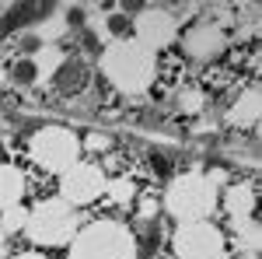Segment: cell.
I'll return each mask as SVG.
<instances>
[{"label": "cell", "instance_id": "1", "mask_svg": "<svg viewBox=\"0 0 262 259\" xmlns=\"http://www.w3.org/2000/svg\"><path fill=\"white\" fill-rule=\"evenodd\" d=\"M101 70H105V77L112 81L119 91L140 95V91L150 88L158 60H154L150 49H143L137 39H129V42H116V46H108L101 53Z\"/></svg>", "mask_w": 262, "mask_h": 259}, {"label": "cell", "instance_id": "2", "mask_svg": "<svg viewBox=\"0 0 262 259\" xmlns=\"http://www.w3.org/2000/svg\"><path fill=\"white\" fill-rule=\"evenodd\" d=\"M70 259H137V238L116 221H95L74 235Z\"/></svg>", "mask_w": 262, "mask_h": 259}, {"label": "cell", "instance_id": "3", "mask_svg": "<svg viewBox=\"0 0 262 259\" xmlns=\"http://www.w3.org/2000/svg\"><path fill=\"white\" fill-rule=\"evenodd\" d=\"M168 214H175L182 224L206 221L217 207V182L206 175H179L168 186Z\"/></svg>", "mask_w": 262, "mask_h": 259}, {"label": "cell", "instance_id": "4", "mask_svg": "<svg viewBox=\"0 0 262 259\" xmlns=\"http://www.w3.org/2000/svg\"><path fill=\"white\" fill-rule=\"evenodd\" d=\"M25 231L39 245H67L77 231V214L67 200H46L28 214Z\"/></svg>", "mask_w": 262, "mask_h": 259}, {"label": "cell", "instance_id": "5", "mask_svg": "<svg viewBox=\"0 0 262 259\" xmlns=\"http://www.w3.org/2000/svg\"><path fill=\"white\" fill-rule=\"evenodd\" d=\"M28 154L32 161L46 168V172H67V168H74L77 165V154H81V144L77 137L67 130V126H42L39 133L32 137L28 144Z\"/></svg>", "mask_w": 262, "mask_h": 259}, {"label": "cell", "instance_id": "6", "mask_svg": "<svg viewBox=\"0 0 262 259\" xmlns=\"http://www.w3.org/2000/svg\"><path fill=\"white\" fill-rule=\"evenodd\" d=\"M171 249H175L179 259H221L224 238L210 221H189L175 231Z\"/></svg>", "mask_w": 262, "mask_h": 259}, {"label": "cell", "instance_id": "7", "mask_svg": "<svg viewBox=\"0 0 262 259\" xmlns=\"http://www.w3.org/2000/svg\"><path fill=\"white\" fill-rule=\"evenodd\" d=\"M60 189L67 203L81 207V203H91L105 193V175L98 165H74L60 175Z\"/></svg>", "mask_w": 262, "mask_h": 259}, {"label": "cell", "instance_id": "8", "mask_svg": "<svg viewBox=\"0 0 262 259\" xmlns=\"http://www.w3.org/2000/svg\"><path fill=\"white\" fill-rule=\"evenodd\" d=\"M133 35L143 49H158V46H168L175 39V18L168 11H143L140 18L133 21Z\"/></svg>", "mask_w": 262, "mask_h": 259}, {"label": "cell", "instance_id": "9", "mask_svg": "<svg viewBox=\"0 0 262 259\" xmlns=\"http://www.w3.org/2000/svg\"><path fill=\"white\" fill-rule=\"evenodd\" d=\"M49 18H53V4H18L0 18V35H11V32L28 28V25H42Z\"/></svg>", "mask_w": 262, "mask_h": 259}, {"label": "cell", "instance_id": "10", "mask_svg": "<svg viewBox=\"0 0 262 259\" xmlns=\"http://www.w3.org/2000/svg\"><path fill=\"white\" fill-rule=\"evenodd\" d=\"M49 81L60 95H81L88 88V67L81 60H60V67L49 74Z\"/></svg>", "mask_w": 262, "mask_h": 259}, {"label": "cell", "instance_id": "11", "mask_svg": "<svg viewBox=\"0 0 262 259\" xmlns=\"http://www.w3.org/2000/svg\"><path fill=\"white\" fill-rule=\"evenodd\" d=\"M227 210H231V217L238 221H259V196H255V189L252 186H234L231 193H227Z\"/></svg>", "mask_w": 262, "mask_h": 259}, {"label": "cell", "instance_id": "12", "mask_svg": "<svg viewBox=\"0 0 262 259\" xmlns=\"http://www.w3.org/2000/svg\"><path fill=\"white\" fill-rule=\"evenodd\" d=\"M185 46L192 56H213L221 49V32L213 25H196L189 35H185Z\"/></svg>", "mask_w": 262, "mask_h": 259}, {"label": "cell", "instance_id": "13", "mask_svg": "<svg viewBox=\"0 0 262 259\" xmlns=\"http://www.w3.org/2000/svg\"><path fill=\"white\" fill-rule=\"evenodd\" d=\"M21 193H25V175L14 165H0V210L18 207Z\"/></svg>", "mask_w": 262, "mask_h": 259}, {"label": "cell", "instance_id": "14", "mask_svg": "<svg viewBox=\"0 0 262 259\" xmlns=\"http://www.w3.org/2000/svg\"><path fill=\"white\" fill-rule=\"evenodd\" d=\"M259 119V88H248L245 98H238V105L227 112V123L231 126H245V123Z\"/></svg>", "mask_w": 262, "mask_h": 259}, {"label": "cell", "instance_id": "15", "mask_svg": "<svg viewBox=\"0 0 262 259\" xmlns=\"http://www.w3.org/2000/svg\"><path fill=\"white\" fill-rule=\"evenodd\" d=\"M105 32L116 42H129L133 39V18H126V14H108V18H105Z\"/></svg>", "mask_w": 262, "mask_h": 259}, {"label": "cell", "instance_id": "16", "mask_svg": "<svg viewBox=\"0 0 262 259\" xmlns=\"http://www.w3.org/2000/svg\"><path fill=\"white\" fill-rule=\"evenodd\" d=\"M11 77H14V84H35L39 67H35V60H14L11 63Z\"/></svg>", "mask_w": 262, "mask_h": 259}, {"label": "cell", "instance_id": "17", "mask_svg": "<svg viewBox=\"0 0 262 259\" xmlns=\"http://www.w3.org/2000/svg\"><path fill=\"white\" fill-rule=\"evenodd\" d=\"M105 189H108V196L116 200V203H129V200L137 196V186L129 179H116V182H105Z\"/></svg>", "mask_w": 262, "mask_h": 259}, {"label": "cell", "instance_id": "18", "mask_svg": "<svg viewBox=\"0 0 262 259\" xmlns=\"http://www.w3.org/2000/svg\"><path fill=\"white\" fill-rule=\"evenodd\" d=\"M25 221H28V210H21V207H7V210H4V224H0V231H21Z\"/></svg>", "mask_w": 262, "mask_h": 259}, {"label": "cell", "instance_id": "19", "mask_svg": "<svg viewBox=\"0 0 262 259\" xmlns=\"http://www.w3.org/2000/svg\"><path fill=\"white\" fill-rule=\"evenodd\" d=\"M200 105H203V98L196 91H182V109L185 112H200Z\"/></svg>", "mask_w": 262, "mask_h": 259}, {"label": "cell", "instance_id": "20", "mask_svg": "<svg viewBox=\"0 0 262 259\" xmlns=\"http://www.w3.org/2000/svg\"><path fill=\"white\" fill-rule=\"evenodd\" d=\"M150 161H154V172H168V158L164 154H150Z\"/></svg>", "mask_w": 262, "mask_h": 259}, {"label": "cell", "instance_id": "21", "mask_svg": "<svg viewBox=\"0 0 262 259\" xmlns=\"http://www.w3.org/2000/svg\"><path fill=\"white\" fill-rule=\"evenodd\" d=\"M88 144H91V147H95V151H98V147H101V151H105V147H108V140L101 137V133H91V140H88Z\"/></svg>", "mask_w": 262, "mask_h": 259}, {"label": "cell", "instance_id": "22", "mask_svg": "<svg viewBox=\"0 0 262 259\" xmlns=\"http://www.w3.org/2000/svg\"><path fill=\"white\" fill-rule=\"evenodd\" d=\"M14 259H42V256H35V252H25V256H14Z\"/></svg>", "mask_w": 262, "mask_h": 259}, {"label": "cell", "instance_id": "23", "mask_svg": "<svg viewBox=\"0 0 262 259\" xmlns=\"http://www.w3.org/2000/svg\"><path fill=\"white\" fill-rule=\"evenodd\" d=\"M0 252H4V231H0Z\"/></svg>", "mask_w": 262, "mask_h": 259}]
</instances>
